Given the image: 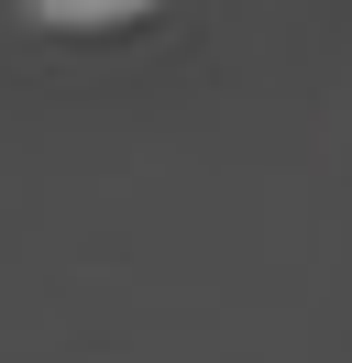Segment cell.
I'll use <instances>...</instances> for the list:
<instances>
[{"label":"cell","mask_w":352,"mask_h":363,"mask_svg":"<svg viewBox=\"0 0 352 363\" xmlns=\"http://www.w3.org/2000/svg\"><path fill=\"white\" fill-rule=\"evenodd\" d=\"M132 0H44V23H121Z\"/></svg>","instance_id":"6da1fadb"}]
</instances>
